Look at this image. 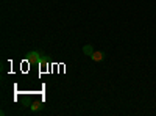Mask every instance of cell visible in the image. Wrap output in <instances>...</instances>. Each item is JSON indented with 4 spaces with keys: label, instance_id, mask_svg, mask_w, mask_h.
Instances as JSON below:
<instances>
[{
    "label": "cell",
    "instance_id": "cell-2",
    "mask_svg": "<svg viewBox=\"0 0 156 116\" xmlns=\"http://www.w3.org/2000/svg\"><path fill=\"white\" fill-rule=\"evenodd\" d=\"M90 58H92L94 61H101L103 58H105V54L100 52V50H97V52H94L92 55H90Z\"/></svg>",
    "mask_w": 156,
    "mask_h": 116
},
{
    "label": "cell",
    "instance_id": "cell-3",
    "mask_svg": "<svg viewBox=\"0 0 156 116\" xmlns=\"http://www.w3.org/2000/svg\"><path fill=\"white\" fill-rule=\"evenodd\" d=\"M30 108H31V111H39V110L44 108V104H42V102H33Z\"/></svg>",
    "mask_w": 156,
    "mask_h": 116
},
{
    "label": "cell",
    "instance_id": "cell-1",
    "mask_svg": "<svg viewBox=\"0 0 156 116\" xmlns=\"http://www.w3.org/2000/svg\"><path fill=\"white\" fill-rule=\"evenodd\" d=\"M42 54L41 52H36V50H31V52L27 54V61L31 64V66H39V63L42 60Z\"/></svg>",
    "mask_w": 156,
    "mask_h": 116
},
{
    "label": "cell",
    "instance_id": "cell-4",
    "mask_svg": "<svg viewBox=\"0 0 156 116\" xmlns=\"http://www.w3.org/2000/svg\"><path fill=\"white\" fill-rule=\"evenodd\" d=\"M94 52H95V50H94V47L90 46V44H87V46H84V47H83V54H84V55H89V57H90Z\"/></svg>",
    "mask_w": 156,
    "mask_h": 116
}]
</instances>
